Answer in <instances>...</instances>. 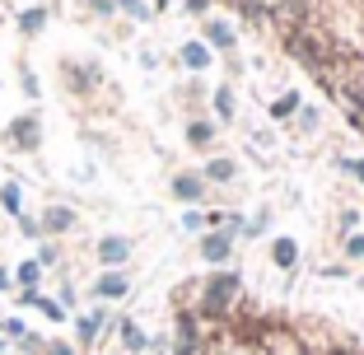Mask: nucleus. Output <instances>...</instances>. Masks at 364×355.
Returning a JSON list of instances; mask_svg holds the SVG:
<instances>
[{
    "label": "nucleus",
    "instance_id": "obj_1",
    "mask_svg": "<svg viewBox=\"0 0 364 355\" xmlns=\"http://www.w3.org/2000/svg\"><path fill=\"white\" fill-rule=\"evenodd\" d=\"M173 192H178V201H201V178H192V173H187V178H178V183H173Z\"/></svg>",
    "mask_w": 364,
    "mask_h": 355
},
{
    "label": "nucleus",
    "instance_id": "obj_2",
    "mask_svg": "<svg viewBox=\"0 0 364 355\" xmlns=\"http://www.w3.org/2000/svg\"><path fill=\"white\" fill-rule=\"evenodd\" d=\"M98 253H103V262H127V238H103V248H98Z\"/></svg>",
    "mask_w": 364,
    "mask_h": 355
},
{
    "label": "nucleus",
    "instance_id": "obj_3",
    "mask_svg": "<svg viewBox=\"0 0 364 355\" xmlns=\"http://www.w3.org/2000/svg\"><path fill=\"white\" fill-rule=\"evenodd\" d=\"M205 33H210L215 47H234V28L229 23H205Z\"/></svg>",
    "mask_w": 364,
    "mask_h": 355
},
{
    "label": "nucleus",
    "instance_id": "obj_4",
    "mask_svg": "<svg viewBox=\"0 0 364 355\" xmlns=\"http://www.w3.org/2000/svg\"><path fill=\"white\" fill-rule=\"evenodd\" d=\"M201 253H205V258H210V262L229 258V238H225V234H220V238H205V243H201Z\"/></svg>",
    "mask_w": 364,
    "mask_h": 355
},
{
    "label": "nucleus",
    "instance_id": "obj_5",
    "mask_svg": "<svg viewBox=\"0 0 364 355\" xmlns=\"http://www.w3.org/2000/svg\"><path fill=\"white\" fill-rule=\"evenodd\" d=\"M229 295H234V276H225L220 285H210V309H225Z\"/></svg>",
    "mask_w": 364,
    "mask_h": 355
},
{
    "label": "nucleus",
    "instance_id": "obj_6",
    "mask_svg": "<svg viewBox=\"0 0 364 355\" xmlns=\"http://www.w3.org/2000/svg\"><path fill=\"white\" fill-rule=\"evenodd\" d=\"M70 220H75V216H70L65 206H52V211H47V216H43V225H47V229H65V225H70Z\"/></svg>",
    "mask_w": 364,
    "mask_h": 355
},
{
    "label": "nucleus",
    "instance_id": "obj_7",
    "mask_svg": "<svg viewBox=\"0 0 364 355\" xmlns=\"http://www.w3.org/2000/svg\"><path fill=\"white\" fill-rule=\"evenodd\" d=\"M192 323H187V318H182V323H178V355H192Z\"/></svg>",
    "mask_w": 364,
    "mask_h": 355
},
{
    "label": "nucleus",
    "instance_id": "obj_8",
    "mask_svg": "<svg viewBox=\"0 0 364 355\" xmlns=\"http://www.w3.org/2000/svg\"><path fill=\"white\" fill-rule=\"evenodd\" d=\"M182 61H187V65H196V70H201V65L210 61V56H205V47H196V43H192V47H182Z\"/></svg>",
    "mask_w": 364,
    "mask_h": 355
},
{
    "label": "nucleus",
    "instance_id": "obj_9",
    "mask_svg": "<svg viewBox=\"0 0 364 355\" xmlns=\"http://www.w3.org/2000/svg\"><path fill=\"white\" fill-rule=\"evenodd\" d=\"M122 290H127V280H122V276H103V280H98V295H122Z\"/></svg>",
    "mask_w": 364,
    "mask_h": 355
},
{
    "label": "nucleus",
    "instance_id": "obj_10",
    "mask_svg": "<svg viewBox=\"0 0 364 355\" xmlns=\"http://www.w3.org/2000/svg\"><path fill=\"white\" fill-rule=\"evenodd\" d=\"M14 136H19L23 145H38V122H19V127H14Z\"/></svg>",
    "mask_w": 364,
    "mask_h": 355
},
{
    "label": "nucleus",
    "instance_id": "obj_11",
    "mask_svg": "<svg viewBox=\"0 0 364 355\" xmlns=\"http://www.w3.org/2000/svg\"><path fill=\"white\" fill-rule=\"evenodd\" d=\"M23 33H33V28H43V23H47V10H28V14H23Z\"/></svg>",
    "mask_w": 364,
    "mask_h": 355
},
{
    "label": "nucleus",
    "instance_id": "obj_12",
    "mask_svg": "<svg viewBox=\"0 0 364 355\" xmlns=\"http://www.w3.org/2000/svg\"><path fill=\"white\" fill-rule=\"evenodd\" d=\"M122 337H127L131 351H140V346H145V337H140V327H136V323H122Z\"/></svg>",
    "mask_w": 364,
    "mask_h": 355
},
{
    "label": "nucleus",
    "instance_id": "obj_13",
    "mask_svg": "<svg viewBox=\"0 0 364 355\" xmlns=\"http://www.w3.org/2000/svg\"><path fill=\"white\" fill-rule=\"evenodd\" d=\"M276 262H280V267L294 262V243H289V238H280V243H276Z\"/></svg>",
    "mask_w": 364,
    "mask_h": 355
},
{
    "label": "nucleus",
    "instance_id": "obj_14",
    "mask_svg": "<svg viewBox=\"0 0 364 355\" xmlns=\"http://www.w3.org/2000/svg\"><path fill=\"white\" fill-rule=\"evenodd\" d=\"M215 108H220V117H229V112H234V94L220 89V94H215Z\"/></svg>",
    "mask_w": 364,
    "mask_h": 355
},
{
    "label": "nucleus",
    "instance_id": "obj_15",
    "mask_svg": "<svg viewBox=\"0 0 364 355\" xmlns=\"http://www.w3.org/2000/svg\"><path fill=\"white\" fill-rule=\"evenodd\" d=\"M98 323H103V318H98V313H94V318H85V323H80V341H94Z\"/></svg>",
    "mask_w": 364,
    "mask_h": 355
},
{
    "label": "nucleus",
    "instance_id": "obj_16",
    "mask_svg": "<svg viewBox=\"0 0 364 355\" xmlns=\"http://www.w3.org/2000/svg\"><path fill=\"white\" fill-rule=\"evenodd\" d=\"M210 178H234V164H229V159H215L210 164Z\"/></svg>",
    "mask_w": 364,
    "mask_h": 355
},
{
    "label": "nucleus",
    "instance_id": "obj_17",
    "mask_svg": "<svg viewBox=\"0 0 364 355\" xmlns=\"http://www.w3.org/2000/svg\"><path fill=\"white\" fill-rule=\"evenodd\" d=\"M0 201L10 206V211H19V187H0Z\"/></svg>",
    "mask_w": 364,
    "mask_h": 355
},
{
    "label": "nucleus",
    "instance_id": "obj_18",
    "mask_svg": "<svg viewBox=\"0 0 364 355\" xmlns=\"http://www.w3.org/2000/svg\"><path fill=\"white\" fill-rule=\"evenodd\" d=\"M19 280H23V285H33V280H38V267H33V262H23V267H19Z\"/></svg>",
    "mask_w": 364,
    "mask_h": 355
},
{
    "label": "nucleus",
    "instance_id": "obj_19",
    "mask_svg": "<svg viewBox=\"0 0 364 355\" xmlns=\"http://www.w3.org/2000/svg\"><path fill=\"white\" fill-rule=\"evenodd\" d=\"M192 140H210V122H196V127H192Z\"/></svg>",
    "mask_w": 364,
    "mask_h": 355
},
{
    "label": "nucleus",
    "instance_id": "obj_20",
    "mask_svg": "<svg viewBox=\"0 0 364 355\" xmlns=\"http://www.w3.org/2000/svg\"><path fill=\"white\" fill-rule=\"evenodd\" d=\"M355 173H360V178H364V164H355Z\"/></svg>",
    "mask_w": 364,
    "mask_h": 355
}]
</instances>
